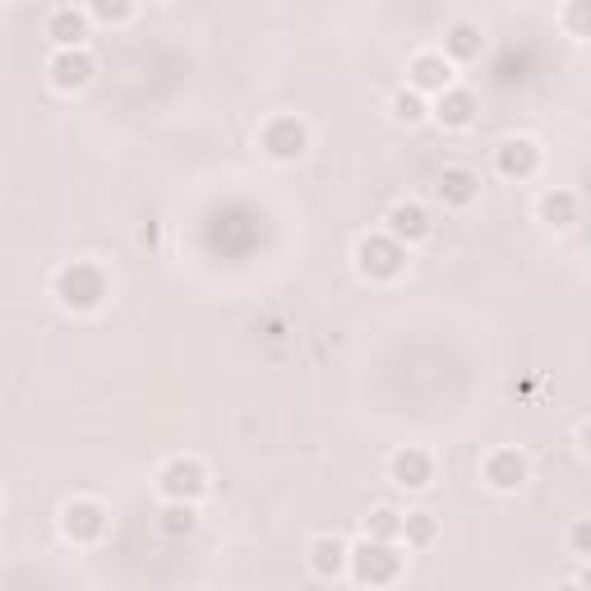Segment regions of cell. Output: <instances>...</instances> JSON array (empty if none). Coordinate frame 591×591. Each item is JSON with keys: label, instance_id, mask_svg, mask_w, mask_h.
Segmentation results:
<instances>
[{"label": "cell", "instance_id": "obj_1", "mask_svg": "<svg viewBox=\"0 0 591 591\" xmlns=\"http://www.w3.org/2000/svg\"><path fill=\"white\" fill-rule=\"evenodd\" d=\"M398 568H402V555L388 541H361L356 550H351V573H356V582H365V587H384V582H393L398 578Z\"/></svg>", "mask_w": 591, "mask_h": 591}, {"label": "cell", "instance_id": "obj_2", "mask_svg": "<svg viewBox=\"0 0 591 591\" xmlns=\"http://www.w3.org/2000/svg\"><path fill=\"white\" fill-rule=\"evenodd\" d=\"M56 291H61V301L70 305V310H93V305H102V296H107V278H102L93 264H70L61 278H56Z\"/></svg>", "mask_w": 591, "mask_h": 591}, {"label": "cell", "instance_id": "obj_3", "mask_svg": "<svg viewBox=\"0 0 591 591\" xmlns=\"http://www.w3.org/2000/svg\"><path fill=\"white\" fill-rule=\"evenodd\" d=\"M356 259H361L365 278H398L402 264H407V250H402V241H393V236H365V241L356 245Z\"/></svg>", "mask_w": 591, "mask_h": 591}, {"label": "cell", "instance_id": "obj_4", "mask_svg": "<svg viewBox=\"0 0 591 591\" xmlns=\"http://www.w3.org/2000/svg\"><path fill=\"white\" fill-rule=\"evenodd\" d=\"M157 485H162V495H167L171 504H190V499H199L208 490V476H204V467H199L194 458H176V462L162 467Z\"/></svg>", "mask_w": 591, "mask_h": 591}, {"label": "cell", "instance_id": "obj_5", "mask_svg": "<svg viewBox=\"0 0 591 591\" xmlns=\"http://www.w3.org/2000/svg\"><path fill=\"white\" fill-rule=\"evenodd\" d=\"M305 144H310V134H305V125L296 121V116H278V121L264 130V148H268V157H278V162L301 157Z\"/></svg>", "mask_w": 591, "mask_h": 591}, {"label": "cell", "instance_id": "obj_6", "mask_svg": "<svg viewBox=\"0 0 591 591\" xmlns=\"http://www.w3.org/2000/svg\"><path fill=\"white\" fill-rule=\"evenodd\" d=\"M448 84H453V65H448V56L425 51V56L411 61V88H416V93H439L444 97Z\"/></svg>", "mask_w": 591, "mask_h": 591}, {"label": "cell", "instance_id": "obj_7", "mask_svg": "<svg viewBox=\"0 0 591 591\" xmlns=\"http://www.w3.org/2000/svg\"><path fill=\"white\" fill-rule=\"evenodd\" d=\"M102 531H107V513H102V504L79 499V504L65 508V536H74V541H97Z\"/></svg>", "mask_w": 591, "mask_h": 591}, {"label": "cell", "instance_id": "obj_8", "mask_svg": "<svg viewBox=\"0 0 591 591\" xmlns=\"http://www.w3.org/2000/svg\"><path fill=\"white\" fill-rule=\"evenodd\" d=\"M435 194L444 199V204H453V208H467L471 199L481 194V176H476V171H467V167H448L444 176H439Z\"/></svg>", "mask_w": 591, "mask_h": 591}, {"label": "cell", "instance_id": "obj_9", "mask_svg": "<svg viewBox=\"0 0 591 591\" xmlns=\"http://www.w3.org/2000/svg\"><path fill=\"white\" fill-rule=\"evenodd\" d=\"M485 481L495 485V490H518V485L527 481V462H522V453H513V448H499L495 458L485 462Z\"/></svg>", "mask_w": 591, "mask_h": 591}, {"label": "cell", "instance_id": "obj_10", "mask_svg": "<svg viewBox=\"0 0 591 591\" xmlns=\"http://www.w3.org/2000/svg\"><path fill=\"white\" fill-rule=\"evenodd\" d=\"M430 458H425L421 448H402V453H393V481L407 485V490H425L430 485Z\"/></svg>", "mask_w": 591, "mask_h": 591}, {"label": "cell", "instance_id": "obj_11", "mask_svg": "<svg viewBox=\"0 0 591 591\" xmlns=\"http://www.w3.org/2000/svg\"><path fill=\"white\" fill-rule=\"evenodd\" d=\"M388 236H393V241H421V236H430L425 208L421 204H398L393 213H388Z\"/></svg>", "mask_w": 591, "mask_h": 591}, {"label": "cell", "instance_id": "obj_12", "mask_svg": "<svg viewBox=\"0 0 591 591\" xmlns=\"http://www.w3.org/2000/svg\"><path fill=\"white\" fill-rule=\"evenodd\" d=\"M347 564H351V555L338 536H319V541L310 545V568L319 573V578H338Z\"/></svg>", "mask_w": 591, "mask_h": 591}, {"label": "cell", "instance_id": "obj_13", "mask_svg": "<svg viewBox=\"0 0 591 591\" xmlns=\"http://www.w3.org/2000/svg\"><path fill=\"white\" fill-rule=\"evenodd\" d=\"M88 79H93V61H88L84 51H61L51 61V84L56 88H84Z\"/></svg>", "mask_w": 591, "mask_h": 591}, {"label": "cell", "instance_id": "obj_14", "mask_svg": "<svg viewBox=\"0 0 591 591\" xmlns=\"http://www.w3.org/2000/svg\"><path fill=\"white\" fill-rule=\"evenodd\" d=\"M435 116H439V125H448V130H462V125H471V116H476V97H471L467 88H448V93L439 97Z\"/></svg>", "mask_w": 591, "mask_h": 591}, {"label": "cell", "instance_id": "obj_15", "mask_svg": "<svg viewBox=\"0 0 591 591\" xmlns=\"http://www.w3.org/2000/svg\"><path fill=\"white\" fill-rule=\"evenodd\" d=\"M495 167L504 171V176H531V171H536V148H531L527 139H508V144L495 148Z\"/></svg>", "mask_w": 591, "mask_h": 591}, {"label": "cell", "instance_id": "obj_16", "mask_svg": "<svg viewBox=\"0 0 591 591\" xmlns=\"http://www.w3.org/2000/svg\"><path fill=\"white\" fill-rule=\"evenodd\" d=\"M444 51H448V61H476L485 51V33L476 24H453L444 37Z\"/></svg>", "mask_w": 591, "mask_h": 591}, {"label": "cell", "instance_id": "obj_17", "mask_svg": "<svg viewBox=\"0 0 591 591\" xmlns=\"http://www.w3.org/2000/svg\"><path fill=\"white\" fill-rule=\"evenodd\" d=\"M47 33H51V42H56V47H79V42H84V33H88V19L79 10H56L47 19Z\"/></svg>", "mask_w": 591, "mask_h": 591}, {"label": "cell", "instance_id": "obj_18", "mask_svg": "<svg viewBox=\"0 0 591 591\" xmlns=\"http://www.w3.org/2000/svg\"><path fill=\"white\" fill-rule=\"evenodd\" d=\"M541 218L550 222V227H573V218H578V199L568 190H550L541 199Z\"/></svg>", "mask_w": 591, "mask_h": 591}, {"label": "cell", "instance_id": "obj_19", "mask_svg": "<svg viewBox=\"0 0 591 591\" xmlns=\"http://www.w3.org/2000/svg\"><path fill=\"white\" fill-rule=\"evenodd\" d=\"M402 536V513L398 508H374L370 518H365V541H398Z\"/></svg>", "mask_w": 591, "mask_h": 591}, {"label": "cell", "instance_id": "obj_20", "mask_svg": "<svg viewBox=\"0 0 591 591\" xmlns=\"http://www.w3.org/2000/svg\"><path fill=\"white\" fill-rule=\"evenodd\" d=\"M194 522H199V518H194L190 504H167V508H162V518H157V527L167 531V536H190Z\"/></svg>", "mask_w": 591, "mask_h": 591}, {"label": "cell", "instance_id": "obj_21", "mask_svg": "<svg viewBox=\"0 0 591 591\" xmlns=\"http://www.w3.org/2000/svg\"><path fill=\"white\" fill-rule=\"evenodd\" d=\"M402 536H407L411 545H430L435 541V518H430V513H407V518H402Z\"/></svg>", "mask_w": 591, "mask_h": 591}, {"label": "cell", "instance_id": "obj_22", "mask_svg": "<svg viewBox=\"0 0 591 591\" xmlns=\"http://www.w3.org/2000/svg\"><path fill=\"white\" fill-rule=\"evenodd\" d=\"M393 116H398V121H407V125H416V121H425V102H421V93H416V88H402L398 97H393Z\"/></svg>", "mask_w": 591, "mask_h": 591}, {"label": "cell", "instance_id": "obj_23", "mask_svg": "<svg viewBox=\"0 0 591 591\" xmlns=\"http://www.w3.org/2000/svg\"><path fill=\"white\" fill-rule=\"evenodd\" d=\"M564 24L573 28L578 37H591V5H568V10H564Z\"/></svg>", "mask_w": 591, "mask_h": 591}, {"label": "cell", "instance_id": "obj_24", "mask_svg": "<svg viewBox=\"0 0 591 591\" xmlns=\"http://www.w3.org/2000/svg\"><path fill=\"white\" fill-rule=\"evenodd\" d=\"M568 545H573L578 555H591V518L573 522V531H568Z\"/></svg>", "mask_w": 591, "mask_h": 591}, {"label": "cell", "instance_id": "obj_25", "mask_svg": "<svg viewBox=\"0 0 591 591\" xmlns=\"http://www.w3.org/2000/svg\"><path fill=\"white\" fill-rule=\"evenodd\" d=\"M97 19H125L130 14V5H93Z\"/></svg>", "mask_w": 591, "mask_h": 591}, {"label": "cell", "instance_id": "obj_26", "mask_svg": "<svg viewBox=\"0 0 591 591\" xmlns=\"http://www.w3.org/2000/svg\"><path fill=\"white\" fill-rule=\"evenodd\" d=\"M582 448H587V453H591V421L582 425Z\"/></svg>", "mask_w": 591, "mask_h": 591}, {"label": "cell", "instance_id": "obj_27", "mask_svg": "<svg viewBox=\"0 0 591 591\" xmlns=\"http://www.w3.org/2000/svg\"><path fill=\"white\" fill-rule=\"evenodd\" d=\"M578 582H582V591H591V564L582 568V578H578Z\"/></svg>", "mask_w": 591, "mask_h": 591}, {"label": "cell", "instance_id": "obj_28", "mask_svg": "<svg viewBox=\"0 0 591 591\" xmlns=\"http://www.w3.org/2000/svg\"><path fill=\"white\" fill-rule=\"evenodd\" d=\"M559 591H582V582H564V587H559Z\"/></svg>", "mask_w": 591, "mask_h": 591}]
</instances>
